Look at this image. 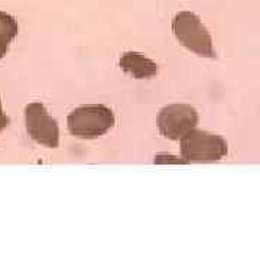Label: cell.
<instances>
[{
  "label": "cell",
  "mask_w": 260,
  "mask_h": 260,
  "mask_svg": "<svg viewBox=\"0 0 260 260\" xmlns=\"http://www.w3.org/2000/svg\"><path fill=\"white\" fill-rule=\"evenodd\" d=\"M68 129L80 139H95L114 126V113L103 104L77 107L68 116Z\"/></svg>",
  "instance_id": "obj_1"
},
{
  "label": "cell",
  "mask_w": 260,
  "mask_h": 260,
  "mask_svg": "<svg viewBox=\"0 0 260 260\" xmlns=\"http://www.w3.org/2000/svg\"><path fill=\"white\" fill-rule=\"evenodd\" d=\"M172 30L174 35L179 41L181 45H184L191 52L204 58H214L213 38L210 35L208 29L205 28L192 12H179L172 20Z\"/></svg>",
  "instance_id": "obj_2"
},
{
  "label": "cell",
  "mask_w": 260,
  "mask_h": 260,
  "mask_svg": "<svg viewBox=\"0 0 260 260\" xmlns=\"http://www.w3.org/2000/svg\"><path fill=\"white\" fill-rule=\"evenodd\" d=\"M227 142L203 130H189L181 138V155L184 162H215L227 155Z\"/></svg>",
  "instance_id": "obj_3"
},
{
  "label": "cell",
  "mask_w": 260,
  "mask_h": 260,
  "mask_svg": "<svg viewBox=\"0 0 260 260\" xmlns=\"http://www.w3.org/2000/svg\"><path fill=\"white\" fill-rule=\"evenodd\" d=\"M198 124V113L188 104H169L158 116V127L167 139L179 140Z\"/></svg>",
  "instance_id": "obj_4"
},
{
  "label": "cell",
  "mask_w": 260,
  "mask_h": 260,
  "mask_svg": "<svg viewBox=\"0 0 260 260\" xmlns=\"http://www.w3.org/2000/svg\"><path fill=\"white\" fill-rule=\"evenodd\" d=\"M25 121L29 136L48 148H58L59 129L55 119L48 114L47 109L41 103H30L25 109Z\"/></svg>",
  "instance_id": "obj_5"
},
{
  "label": "cell",
  "mask_w": 260,
  "mask_h": 260,
  "mask_svg": "<svg viewBox=\"0 0 260 260\" xmlns=\"http://www.w3.org/2000/svg\"><path fill=\"white\" fill-rule=\"evenodd\" d=\"M120 68L133 78H150L158 74V65L139 52H126L120 58Z\"/></svg>",
  "instance_id": "obj_6"
},
{
  "label": "cell",
  "mask_w": 260,
  "mask_h": 260,
  "mask_svg": "<svg viewBox=\"0 0 260 260\" xmlns=\"http://www.w3.org/2000/svg\"><path fill=\"white\" fill-rule=\"evenodd\" d=\"M19 32L18 22L9 13L0 10V59L9 51L12 41Z\"/></svg>",
  "instance_id": "obj_7"
},
{
  "label": "cell",
  "mask_w": 260,
  "mask_h": 260,
  "mask_svg": "<svg viewBox=\"0 0 260 260\" xmlns=\"http://www.w3.org/2000/svg\"><path fill=\"white\" fill-rule=\"evenodd\" d=\"M10 124V120L9 117L5 114L3 112V107H2V102H0V132L5 129V127H8Z\"/></svg>",
  "instance_id": "obj_8"
}]
</instances>
